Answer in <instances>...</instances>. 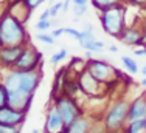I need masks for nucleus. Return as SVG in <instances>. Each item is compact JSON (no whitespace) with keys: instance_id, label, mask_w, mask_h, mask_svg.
I'll return each instance as SVG.
<instances>
[{"instance_id":"obj_27","label":"nucleus","mask_w":146,"mask_h":133,"mask_svg":"<svg viewBox=\"0 0 146 133\" xmlns=\"http://www.w3.org/2000/svg\"><path fill=\"white\" fill-rule=\"evenodd\" d=\"M87 11V5H73V13L76 17H81L82 14H86Z\"/></svg>"},{"instance_id":"obj_19","label":"nucleus","mask_w":146,"mask_h":133,"mask_svg":"<svg viewBox=\"0 0 146 133\" xmlns=\"http://www.w3.org/2000/svg\"><path fill=\"white\" fill-rule=\"evenodd\" d=\"M121 0H92V5L95 9H98L100 13L104 11V9H109L115 5H120Z\"/></svg>"},{"instance_id":"obj_33","label":"nucleus","mask_w":146,"mask_h":133,"mask_svg":"<svg viewBox=\"0 0 146 133\" xmlns=\"http://www.w3.org/2000/svg\"><path fill=\"white\" fill-rule=\"evenodd\" d=\"M132 5H146V0H127Z\"/></svg>"},{"instance_id":"obj_13","label":"nucleus","mask_w":146,"mask_h":133,"mask_svg":"<svg viewBox=\"0 0 146 133\" xmlns=\"http://www.w3.org/2000/svg\"><path fill=\"white\" fill-rule=\"evenodd\" d=\"M118 40L123 42L124 45H141V40H143V33H141V28L140 26H134V25H129L123 30V33L118 36Z\"/></svg>"},{"instance_id":"obj_24","label":"nucleus","mask_w":146,"mask_h":133,"mask_svg":"<svg viewBox=\"0 0 146 133\" xmlns=\"http://www.w3.org/2000/svg\"><path fill=\"white\" fill-rule=\"evenodd\" d=\"M36 39L40 40V42H44V43H48V45H53L54 43V37L51 36V34H47V33H39L36 36Z\"/></svg>"},{"instance_id":"obj_23","label":"nucleus","mask_w":146,"mask_h":133,"mask_svg":"<svg viewBox=\"0 0 146 133\" xmlns=\"http://www.w3.org/2000/svg\"><path fill=\"white\" fill-rule=\"evenodd\" d=\"M8 107V92H6L5 85L0 82V108Z\"/></svg>"},{"instance_id":"obj_6","label":"nucleus","mask_w":146,"mask_h":133,"mask_svg":"<svg viewBox=\"0 0 146 133\" xmlns=\"http://www.w3.org/2000/svg\"><path fill=\"white\" fill-rule=\"evenodd\" d=\"M42 53L34 48V45L28 42L23 47L22 53H20L19 59L16 61L13 70H19V71H34V70H40V64H42Z\"/></svg>"},{"instance_id":"obj_9","label":"nucleus","mask_w":146,"mask_h":133,"mask_svg":"<svg viewBox=\"0 0 146 133\" xmlns=\"http://www.w3.org/2000/svg\"><path fill=\"white\" fill-rule=\"evenodd\" d=\"M33 97H34V94L20 92V90L11 92V93H8V105L19 111L28 113L31 108V104H33Z\"/></svg>"},{"instance_id":"obj_39","label":"nucleus","mask_w":146,"mask_h":133,"mask_svg":"<svg viewBox=\"0 0 146 133\" xmlns=\"http://www.w3.org/2000/svg\"><path fill=\"white\" fill-rule=\"evenodd\" d=\"M2 68H5V66L2 65V62H0V71H2Z\"/></svg>"},{"instance_id":"obj_38","label":"nucleus","mask_w":146,"mask_h":133,"mask_svg":"<svg viewBox=\"0 0 146 133\" xmlns=\"http://www.w3.org/2000/svg\"><path fill=\"white\" fill-rule=\"evenodd\" d=\"M31 133H40V132H39V130H36V128H34V130L31 132Z\"/></svg>"},{"instance_id":"obj_41","label":"nucleus","mask_w":146,"mask_h":133,"mask_svg":"<svg viewBox=\"0 0 146 133\" xmlns=\"http://www.w3.org/2000/svg\"><path fill=\"white\" fill-rule=\"evenodd\" d=\"M59 133H65V132H64V130H62V132H59Z\"/></svg>"},{"instance_id":"obj_8","label":"nucleus","mask_w":146,"mask_h":133,"mask_svg":"<svg viewBox=\"0 0 146 133\" xmlns=\"http://www.w3.org/2000/svg\"><path fill=\"white\" fill-rule=\"evenodd\" d=\"M78 84H79L81 92L87 97H98L103 92V85H104V84L98 82V80L90 74L89 70H84V71L78 76Z\"/></svg>"},{"instance_id":"obj_34","label":"nucleus","mask_w":146,"mask_h":133,"mask_svg":"<svg viewBox=\"0 0 146 133\" xmlns=\"http://www.w3.org/2000/svg\"><path fill=\"white\" fill-rule=\"evenodd\" d=\"M73 3H75V5H86L87 0H73Z\"/></svg>"},{"instance_id":"obj_15","label":"nucleus","mask_w":146,"mask_h":133,"mask_svg":"<svg viewBox=\"0 0 146 133\" xmlns=\"http://www.w3.org/2000/svg\"><path fill=\"white\" fill-rule=\"evenodd\" d=\"M90 130H92V119L86 115L79 116L64 128L65 133H90Z\"/></svg>"},{"instance_id":"obj_28","label":"nucleus","mask_w":146,"mask_h":133,"mask_svg":"<svg viewBox=\"0 0 146 133\" xmlns=\"http://www.w3.org/2000/svg\"><path fill=\"white\" fill-rule=\"evenodd\" d=\"M64 34H68V36L81 40V31H78V30H73V28H64Z\"/></svg>"},{"instance_id":"obj_31","label":"nucleus","mask_w":146,"mask_h":133,"mask_svg":"<svg viewBox=\"0 0 146 133\" xmlns=\"http://www.w3.org/2000/svg\"><path fill=\"white\" fill-rule=\"evenodd\" d=\"M50 34L54 37V39H56V37H59V36H62V34H64V28H56V30H53Z\"/></svg>"},{"instance_id":"obj_10","label":"nucleus","mask_w":146,"mask_h":133,"mask_svg":"<svg viewBox=\"0 0 146 133\" xmlns=\"http://www.w3.org/2000/svg\"><path fill=\"white\" fill-rule=\"evenodd\" d=\"M146 119V93L129 101V111H127V124L135 121Z\"/></svg>"},{"instance_id":"obj_29","label":"nucleus","mask_w":146,"mask_h":133,"mask_svg":"<svg viewBox=\"0 0 146 133\" xmlns=\"http://www.w3.org/2000/svg\"><path fill=\"white\" fill-rule=\"evenodd\" d=\"M62 9V3L61 2H58V3H54V5H51L50 6V13H51V17H56L58 16V13Z\"/></svg>"},{"instance_id":"obj_4","label":"nucleus","mask_w":146,"mask_h":133,"mask_svg":"<svg viewBox=\"0 0 146 133\" xmlns=\"http://www.w3.org/2000/svg\"><path fill=\"white\" fill-rule=\"evenodd\" d=\"M100 22H101L104 33L118 39V36L126 28V8L123 6V3L101 11L100 13Z\"/></svg>"},{"instance_id":"obj_35","label":"nucleus","mask_w":146,"mask_h":133,"mask_svg":"<svg viewBox=\"0 0 146 133\" xmlns=\"http://www.w3.org/2000/svg\"><path fill=\"white\" fill-rule=\"evenodd\" d=\"M109 51H112V53H117V51H118V47H117V45H110V47H109Z\"/></svg>"},{"instance_id":"obj_37","label":"nucleus","mask_w":146,"mask_h":133,"mask_svg":"<svg viewBox=\"0 0 146 133\" xmlns=\"http://www.w3.org/2000/svg\"><path fill=\"white\" fill-rule=\"evenodd\" d=\"M141 85H143L145 88H146V78H145V79H141Z\"/></svg>"},{"instance_id":"obj_14","label":"nucleus","mask_w":146,"mask_h":133,"mask_svg":"<svg viewBox=\"0 0 146 133\" xmlns=\"http://www.w3.org/2000/svg\"><path fill=\"white\" fill-rule=\"evenodd\" d=\"M22 50H23V47H5L3 45L0 48V62H2V65L5 68L11 70L14 66L16 61L19 59Z\"/></svg>"},{"instance_id":"obj_26","label":"nucleus","mask_w":146,"mask_h":133,"mask_svg":"<svg viewBox=\"0 0 146 133\" xmlns=\"http://www.w3.org/2000/svg\"><path fill=\"white\" fill-rule=\"evenodd\" d=\"M45 0H23V3L27 5V8L30 9V11H33V9H36L39 5H42Z\"/></svg>"},{"instance_id":"obj_17","label":"nucleus","mask_w":146,"mask_h":133,"mask_svg":"<svg viewBox=\"0 0 146 133\" xmlns=\"http://www.w3.org/2000/svg\"><path fill=\"white\" fill-rule=\"evenodd\" d=\"M79 47L81 48H84L86 51H100V50H103L104 48V42L101 40H96V39H93V40H79Z\"/></svg>"},{"instance_id":"obj_42","label":"nucleus","mask_w":146,"mask_h":133,"mask_svg":"<svg viewBox=\"0 0 146 133\" xmlns=\"http://www.w3.org/2000/svg\"><path fill=\"white\" fill-rule=\"evenodd\" d=\"M70 2H72V0H70Z\"/></svg>"},{"instance_id":"obj_21","label":"nucleus","mask_w":146,"mask_h":133,"mask_svg":"<svg viewBox=\"0 0 146 133\" xmlns=\"http://www.w3.org/2000/svg\"><path fill=\"white\" fill-rule=\"evenodd\" d=\"M0 133H22V125L0 124Z\"/></svg>"},{"instance_id":"obj_12","label":"nucleus","mask_w":146,"mask_h":133,"mask_svg":"<svg viewBox=\"0 0 146 133\" xmlns=\"http://www.w3.org/2000/svg\"><path fill=\"white\" fill-rule=\"evenodd\" d=\"M64 128H65V125H64L61 115L58 113L56 107L51 105L47 111V118H45V133H59Z\"/></svg>"},{"instance_id":"obj_11","label":"nucleus","mask_w":146,"mask_h":133,"mask_svg":"<svg viewBox=\"0 0 146 133\" xmlns=\"http://www.w3.org/2000/svg\"><path fill=\"white\" fill-rule=\"evenodd\" d=\"M27 119V113L19 111L16 108L5 107L0 108V124H8V125H23Z\"/></svg>"},{"instance_id":"obj_5","label":"nucleus","mask_w":146,"mask_h":133,"mask_svg":"<svg viewBox=\"0 0 146 133\" xmlns=\"http://www.w3.org/2000/svg\"><path fill=\"white\" fill-rule=\"evenodd\" d=\"M54 107H56L58 113L61 115L64 125L67 127L68 124H72L75 119H78L79 116L84 115L82 107L78 104V101L73 99V97L67 96V94H61V96L54 97Z\"/></svg>"},{"instance_id":"obj_36","label":"nucleus","mask_w":146,"mask_h":133,"mask_svg":"<svg viewBox=\"0 0 146 133\" xmlns=\"http://www.w3.org/2000/svg\"><path fill=\"white\" fill-rule=\"evenodd\" d=\"M141 74H143V76H145V78H146V65L143 66V68H141Z\"/></svg>"},{"instance_id":"obj_25","label":"nucleus","mask_w":146,"mask_h":133,"mask_svg":"<svg viewBox=\"0 0 146 133\" xmlns=\"http://www.w3.org/2000/svg\"><path fill=\"white\" fill-rule=\"evenodd\" d=\"M51 25H53V23H51L50 20H37L36 30H39V31H48L51 28Z\"/></svg>"},{"instance_id":"obj_22","label":"nucleus","mask_w":146,"mask_h":133,"mask_svg":"<svg viewBox=\"0 0 146 133\" xmlns=\"http://www.w3.org/2000/svg\"><path fill=\"white\" fill-rule=\"evenodd\" d=\"M65 57H67V50H65V48H61L58 53H54L50 57V62L51 64H59V62H62Z\"/></svg>"},{"instance_id":"obj_20","label":"nucleus","mask_w":146,"mask_h":133,"mask_svg":"<svg viewBox=\"0 0 146 133\" xmlns=\"http://www.w3.org/2000/svg\"><path fill=\"white\" fill-rule=\"evenodd\" d=\"M121 62H123L124 66H126L127 71H131V73H138V64L135 62V59L129 57V56H123V57H121Z\"/></svg>"},{"instance_id":"obj_40","label":"nucleus","mask_w":146,"mask_h":133,"mask_svg":"<svg viewBox=\"0 0 146 133\" xmlns=\"http://www.w3.org/2000/svg\"><path fill=\"white\" fill-rule=\"evenodd\" d=\"M3 47V43H2V39H0V48H2Z\"/></svg>"},{"instance_id":"obj_2","label":"nucleus","mask_w":146,"mask_h":133,"mask_svg":"<svg viewBox=\"0 0 146 133\" xmlns=\"http://www.w3.org/2000/svg\"><path fill=\"white\" fill-rule=\"evenodd\" d=\"M40 78H42V71L40 70H34V71H19V70H8L5 74L2 84L5 85L6 92H25L30 94H34L36 88L40 84Z\"/></svg>"},{"instance_id":"obj_16","label":"nucleus","mask_w":146,"mask_h":133,"mask_svg":"<svg viewBox=\"0 0 146 133\" xmlns=\"http://www.w3.org/2000/svg\"><path fill=\"white\" fill-rule=\"evenodd\" d=\"M121 133H146V119L126 124V127L123 128Z\"/></svg>"},{"instance_id":"obj_3","label":"nucleus","mask_w":146,"mask_h":133,"mask_svg":"<svg viewBox=\"0 0 146 133\" xmlns=\"http://www.w3.org/2000/svg\"><path fill=\"white\" fill-rule=\"evenodd\" d=\"M127 111H129V101L118 99L112 102V105L106 110L103 116V127L106 133H121L127 124Z\"/></svg>"},{"instance_id":"obj_18","label":"nucleus","mask_w":146,"mask_h":133,"mask_svg":"<svg viewBox=\"0 0 146 133\" xmlns=\"http://www.w3.org/2000/svg\"><path fill=\"white\" fill-rule=\"evenodd\" d=\"M68 68L73 70V73H76V76H79L84 70H87V61H84L81 57H73Z\"/></svg>"},{"instance_id":"obj_32","label":"nucleus","mask_w":146,"mask_h":133,"mask_svg":"<svg viewBox=\"0 0 146 133\" xmlns=\"http://www.w3.org/2000/svg\"><path fill=\"white\" fill-rule=\"evenodd\" d=\"M135 56H146V47L135 48Z\"/></svg>"},{"instance_id":"obj_1","label":"nucleus","mask_w":146,"mask_h":133,"mask_svg":"<svg viewBox=\"0 0 146 133\" xmlns=\"http://www.w3.org/2000/svg\"><path fill=\"white\" fill-rule=\"evenodd\" d=\"M0 39L5 47H25L30 42L25 23L17 20L8 11L0 17Z\"/></svg>"},{"instance_id":"obj_7","label":"nucleus","mask_w":146,"mask_h":133,"mask_svg":"<svg viewBox=\"0 0 146 133\" xmlns=\"http://www.w3.org/2000/svg\"><path fill=\"white\" fill-rule=\"evenodd\" d=\"M87 70L98 82L104 84L106 87H109L112 82L118 80V70L110 66L106 61H101V59H87Z\"/></svg>"},{"instance_id":"obj_30","label":"nucleus","mask_w":146,"mask_h":133,"mask_svg":"<svg viewBox=\"0 0 146 133\" xmlns=\"http://www.w3.org/2000/svg\"><path fill=\"white\" fill-rule=\"evenodd\" d=\"M50 17H51L50 8H47V9H44V11H42V14L39 16V20H50Z\"/></svg>"}]
</instances>
